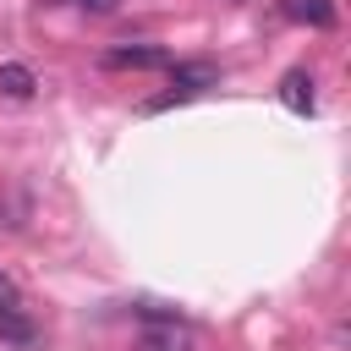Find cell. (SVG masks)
Masks as SVG:
<instances>
[{
	"label": "cell",
	"instance_id": "cell-6",
	"mask_svg": "<svg viewBox=\"0 0 351 351\" xmlns=\"http://www.w3.org/2000/svg\"><path fill=\"white\" fill-rule=\"evenodd\" d=\"M280 11H285L291 22H302V27H318V33H329V27L340 22L335 0H280Z\"/></svg>",
	"mask_w": 351,
	"mask_h": 351
},
{
	"label": "cell",
	"instance_id": "cell-5",
	"mask_svg": "<svg viewBox=\"0 0 351 351\" xmlns=\"http://www.w3.org/2000/svg\"><path fill=\"white\" fill-rule=\"evenodd\" d=\"M280 104L291 110V115H313V104H318V93H313V71H285L280 77Z\"/></svg>",
	"mask_w": 351,
	"mask_h": 351
},
{
	"label": "cell",
	"instance_id": "cell-1",
	"mask_svg": "<svg viewBox=\"0 0 351 351\" xmlns=\"http://www.w3.org/2000/svg\"><path fill=\"white\" fill-rule=\"evenodd\" d=\"M219 77H214V66H170V93H159V99H148V110H170V104H186V99H197V93H208Z\"/></svg>",
	"mask_w": 351,
	"mask_h": 351
},
{
	"label": "cell",
	"instance_id": "cell-2",
	"mask_svg": "<svg viewBox=\"0 0 351 351\" xmlns=\"http://www.w3.org/2000/svg\"><path fill=\"white\" fill-rule=\"evenodd\" d=\"M170 49L159 44H121V49H104V71H170Z\"/></svg>",
	"mask_w": 351,
	"mask_h": 351
},
{
	"label": "cell",
	"instance_id": "cell-9",
	"mask_svg": "<svg viewBox=\"0 0 351 351\" xmlns=\"http://www.w3.org/2000/svg\"><path fill=\"white\" fill-rule=\"evenodd\" d=\"M0 302H16V285H11V274L0 269Z\"/></svg>",
	"mask_w": 351,
	"mask_h": 351
},
{
	"label": "cell",
	"instance_id": "cell-3",
	"mask_svg": "<svg viewBox=\"0 0 351 351\" xmlns=\"http://www.w3.org/2000/svg\"><path fill=\"white\" fill-rule=\"evenodd\" d=\"M137 351H192V329L176 313H154L148 329L137 335Z\"/></svg>",
	"mask_w": 351,
	"mask_h": 351
},
{
	"label": "cell",
	"instance_id": "cell-7",
	"mask_svg": "<svg viewBox=\"0 0 351 351\" xmlns=\"http://www.w3.org/2000/svg\"><path fill=\"white\" fill-rule=\"evenodd\" d=\"M38 93V77H33V66H22V60H5L0 66V99H33Z\"/></svg>",
	"mask_w": 351,
	"mask_h": 351
},
{
	"label": "cell",
	"instance_id": "cell-8",
	"mask_svg": "<svg viewBox=\"0 0 351 351\" xmlns=\"http://www.w3.org/2000/svg\"><path fill=\"white\" fill-rule=\"evenodd\" d=\"M44 5H77V11H99V16H104V11H115L121 0H44Z\"/></svg>",
	"mask_w": 351,
	"mask_h": 351
},
{
	"label": "cell",
	"instance_id": "cell-4",
	"mask_svg": "<svg viewBox=\"0 0 351 351\" xmlns=\"http://www.w3.org/2000/svg\"><path fill=\"white\" fill-rule=\"evenodd\" d=\"M0 346H16V351L38 346V324L22 313V302H0Z\"/></svg>",
	"mask_w": 351,
	"mask_h": 351
}]
</instances>
